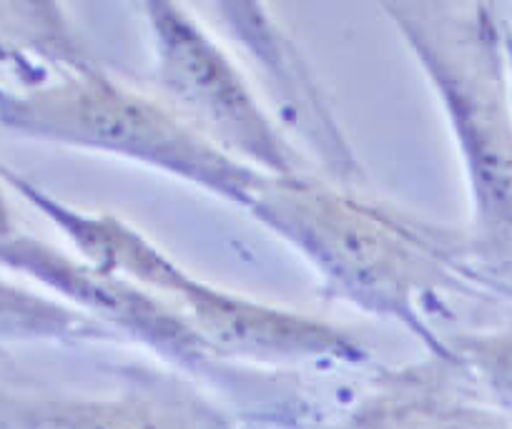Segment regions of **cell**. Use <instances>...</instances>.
I'll return each instance as SVG.
<instances>
[{
    "label": "cell",
    "instance_id": "1",
    "mask_svg": "<svg viewBox=\"0 0 512 429\" xmlns=\"http://www.w3.org/2000/svg\"><path fill=\"white\" fill-rule=\"evenodd\" d=\"M41 118L68 141L149 161L241 201L256 199L267 186L259 174L216 151L199 131L103 76H86L53 93Z\"/></svg>",
    "mask_w": 512,
    "mask_h": 429
},
{
    "label": "cell",
    "instance_id": "2",
    "mask_svg": "<svg viewBox=\"0 0 512 429\" xmlns=\"http://www.w3.org/2000/svg\"><path fill=\"white\" fill-rule=\"evenodd\" d=\"M156 66L164 91L201 138L254 159L284 181L297 179L299 159L214 41L174 6H151Z\"/></svg>",
    "mask_w": 512,
    "mask_h": 429
},
{
    "label": "cell",
    "instance_id": "3",
    "mask_svg": "<svg viewBox=\"0 0 512 429\" xmlns=\"http://www.w3.org/2000/svg\"><path fill=\"white\" fill-rule=\"evenodd\" d=\"M254 201L264 219L299 241L354 297L392 309L410 297L420 254L387 221L294 179L267 184Z\"/></svg>",
    "mask_w": 512,
    "mask_h": 429
},
{
    "label": "cell",
    "instance_id": "4",
    "mask_svg": "<svg viewBox=\"0 0 512 429\" xmlns=\"http://www.w3.org/2000/svg\"><path fill=\"white\" fill-rule=\"evenodd\" d=\"M435 73L465 149L477 221L495 249L512 259V123L502 101L497 61L475 41H437L420 23H402Z\"/></svg>",
    "mask_w": 512,
    "mask_h": 429
},
{
    "label": "cell",
    "instance_id": "5",
    "mask_svg": "<svg viewBox=\"0 0 512 429\" xmlns=\"http://www.w3.org/2000/svg\"><path fill=\"white\" fill-rule=\"evenodd\" d=\"M467 359L490 389L495 402L512 417V337H492L472 342Z\"/></svg>",
    "mask_w": 512,
    "mask_h": 429
},
{
    "label": "cell",
    "instance_id": "6",
    "mask_svg": "<svg viewBox=\"0 0 512 429\" xmlns=\"http://www.w3.org/2000/svg\"><path fill=\"white\" fill-rule=\"evenodd\" d=\"M357 429H505L480 414L432 412V409H407V412L367 417Z\"/></svg>",
    "mask_w": 512,
    "mask_h": 429
},
{
    "label": "cell",
    "instance_id": "7",
    "mask_svg": "<svg viewBox=\"0 0 512 429\" xmlns=\"http://www.w3.org/2000/svg\"><path fill=\"white\" fill-rule=\"evenodd\" d=\"M507 58H510V68H512V38L507 41Z\"/></svg>",
    "mask_w": 512,
    "mask_h": 429
}]
</instances>
